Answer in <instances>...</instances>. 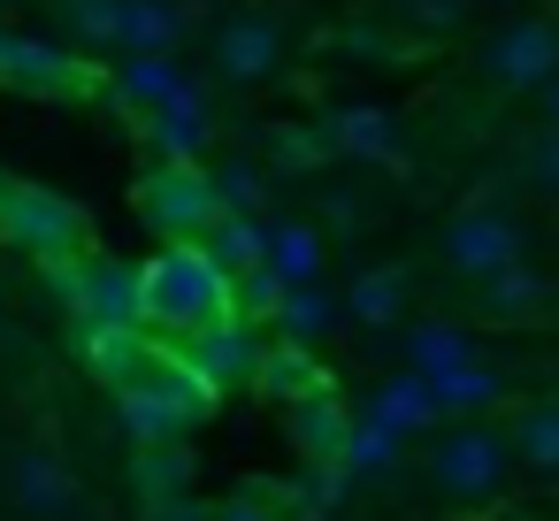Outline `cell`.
Returning a JSON list of instances; mask_svg holds the SVG:
<instances>
[{
    "label": "cell",
    "mask_w": 559,
    "mask_h": 521,
    "mask_svg": "<svg viewBox=\"0 0 559 521\" xmlns=\"http://www.w3.org/2000/svg\"><path fill=\"white\" fill-rule=\"evenodd\" d=\"M139 284H146L154 338H200V330L238 315V276L207 246H162L154 261H139Z\"/></svg>",
    "instance_id": "cell-1"
},
{
    "label": "cell",
    "mask_w": 559,
    "mask_h": 521,
    "mask_svg": "<svg viewBox=\"0 0 559 521\" xmlns=\"http://www.w3.org/2000/svg\"><path fill=\"white\" fill-rule=\"evenodd\" d=\"M513 437L490 429V422H452L437 445H429V490L444 506H490L513 475Z\"/></svg>",
    "instance_id": "cell-2"
},
{
    "label": "cell",
    "mask_w": 559,
    "mask_h": 521,
    "mask_svg": "<svg viewBox=\"0 0 559 521\" xmlns=\"http://www.w3.org/2000/svg\"><path fill=\"white\" fill-rule=\"evenodd\" d=\"M207 406H215V391L177 360V345H162V360H154L139 383H123V422H131L139 445H177V437H192V429L207 422Z\"/></svg>",
    "instance_id": "cell-3"
},
{
    "label": "cell",
    "mask_w": 559,
    "mask_h": 521,
    "mask_svg": "<svg viewBox=\"0 0 559 521\" xmlns=\"http://www.w3.org/2000/svg\"><path fill=\"white\" fill-rule=\"evenodd\" d=\"M223 215H230V208H223L215 169H200V162H162V169H154V185H146V223H154L169 246H207V230H215Z\"/></svg>",
    "instance_id": "cell-4"
},
{
    "label": "cell",
    "mask_w": 559,
    "mask_h": 521,
    "mask_svg": "<svg viewBox=\"0 0 559 521\" xmlns=\"http://www.w3.org/2000/svg\"><path fill=\"white\" fill-rule=\"evenodd\" d=\"M55 284H62V299L78 307L85 330L146 322V284H139V269H123V261H108V253H70V261H55Z\"/></svg>",
    "instance_id": "cell-5"
},
{
    "label": "cell",
    "mask_w": 559,
    "mask_h": 521,
    "mask_svg": "<svg viewBox=\"0 0 559 521\" xmlns=\"http://www.w3.org/2000/svg\"><path fill=\"white\" fill-rule=\"evenodd\" d=\"M162 345H177V360H185L215 399L261 383V360H269V338H261L253 315H230V322H215V330H200V338H162Z\"/></svg>",
    "instance_id": "cell-6"
},
{
    "label": "cell",
    "mask_w": 559,
    "mask_h": 521,
    "mask_svg": "<svg viewBox=\"0 0 559 521\" xmlns=\"http://www.w3.org/2000/svg\"><path fill=\"white\" fill-rule=\"evenodd\" d=\"M0 238L39 253V261H70L85 246V215L47 185H9V200H0Z\"/></svg>",
    "instance_id": "cell-7"
},
{
    "label": "cell",
    "mask_w": 559,
    "mask_h": 521,
    "mask_svg": "<svg viewBox=\"0 0 559 521\" xmlns=\"http://www.w3.org/2000/svg\"><path fill=\"white\" fill-rule=\"evenodd\" d=\"M444 261L483 284V276H498V269L521 261V223H513L506 208H460V215L444 223Z\"/></svg>",
    "instance_id": "cell-8"
},
{
    "label": "cell",
    "mask_w": 559,
    "mask_h": 521,
    "mask_svg": "<svg viewBox=\"0 0 559 521\" xmlns=\"http://www.w3.org/2000/svg\"><path fill=\"white\" fill-rule=\"evenodd\" d=\"M483 78H490V85H513V93L559 85V24H544V16L506 24V32L483 47Z\"/></svg>",
    "instance_id": "cell-9"
},
{
    "label": "cell",
    "mask_w": 559,
    "mask_h": 521,
    "mask_svg": "<svg viewBox=\"0 0 559 521\" xmlns=\"http://www.w3.org/2000/svg\"><path fill=\"white\" fill-rule=\"evenodd\" d=\"M0 490H9V506H16L24 521H70V513L85 506L70 460H55V452H16L9 475H0Z\"/></svg>",
    "instance_id": "cell-10"
},
{
    "label": "cell",
    "mask_w": 559,
    "mask_h": 521,
    "mask_svg": "<svg viewBox=\"0 0 559 521\" xmlns=\"http://www.w3.org/2000/svg\"><path fill=\"white\" fill-rule=\"evenodd\" d=\"M353 437H360V422H353V406L337 391H314V399L292 406V445L314 467H353Z\"/></svg>",
    "instance_id": "cell-11"
},
{
    "label": "cell",
    "mask_w": 559,
    "mask_h": 521,
    "mask_svg": "<svg viewBox=\"0 0 559 521\" xmlns=\"http://www.w3.org/2000/svg\"><path fill=\"white\" fill-rule=\"evenodd\" d=\"M276 55H284V32H276L269 16H230V24L215 32V70H223L230 85H261V78L276 70Z\"/></svg>",
    "instance_id": "cell-12"
},
{
    "label": "cell",
    "mask_w": 559,
    "mask_h": 521,
    "mask_svg": "<svg viewBox=\"0 0 559 521\" xmlns=\"http://www.w3.org/2000/svg\"><path fill=\"white\" fill-rule=\"evenodd\" d=\"M116 93H123V100H139L146 116H169V108H200L192 78L177 70V55H123V70H116Z\"/></svg>",
    "instance_id": "cell-13"
},
{
    "label": "cell",
    "mask_w": 559,
    "mask_h": 521,
    "mask_svg": "<svg viewBox=\"0 0 559 521\" xmlns=\"http://www.w3.org/2000/svg\"><path fill=\"white\" fill-rule=\"evenodd\" d=\"M85 360H93V376L100 383H139L154 360H162V338L146 330V322H116V330H85Z\"/></svg>",
    "instance_id": "cell-14"
},
{
    "label": "cell",
    "mask_w": 559,
    "mask_h": 521,
    "mask_svg": "<svg viewBox=\"0 0 559 521\" xmlns=\"http://www.w3.org/2000/svg\"><path fill=\"white\" fill-rule=\"evenodd\" d=\"M506 437H513V460H521L536 483H559V399H528V406L506 422Z\"/></svg>",
    "instance_id": "cell-15"
},
{
    "label": "cell",
    "mask_w": 559,
    "mask_h": 521,
    "mask_svg": "<svg viewBox=\"0 0 559 521\" xmlns=\"http://www.w3.org/2000/svg\"><path fill=\"white\" fill-rule=\"evenodd\" d=\"M253 391H269V399L292 414L299 399L330 391V376L314 368V345H292V338H276V345H269V360H261V383H253Z\"/></svg>",
    "instance_id": "cell-16"
},
{
    "label": "cell",
    "mask_w": 559,
    "mask_h": 521,
    "mask_svg": "<svg viewBox=\"0 0 559 521\" xmlns=\"http://www.w3.org/2000/svg\"><path fill=\"white\" fill-rule=\"evenodd\" d=\"M177 39H185V9H177V0H123L116 55H177Z\"/></svg>",
    "instance_id": "cell-17"
},
{
    "label": "cell",
    "mask_w": 559,
    "mask_h": 521,
    "mask_svg": "<svg viewBox=\"0 0 559 521\" xmlns=\"http://www.w3.org/2000/svg\"><path fill=\"white\" fill-rule=\"evenodd\" d=\"M0 78H16L24 93H85V70L47 39H9V70Z\"/></svg>",
    "instance_id": "cell-18"
},
{
    "label": "cell",
    "mask_w": 559,
    "mask_h": 521,
    "mask_svg": "<svg viewBox=\"0 0 559 521\" xmlns=\"http://www.w3.org/2000/svg\"><path fill=\"white\" fill-rule=\"evenodd\" d=\"M544 299H551V284H544L528 261L483 276V315H490V322H528V315H544Z\"/></svg>",
    "instance_id": "cell-19"
},
{
    "label": "cell",
    "mask_w": 559,
    "mask_h": 521,
    "mask_svg": "<svg viewBox=\"0 0 559 521\" xmlns=\"http://www.w3.org/2000/svg\"><path fill=\"white\" fill-rule=\"evenodd\" d=\"M330 146L353 154V162H399V131H391L383 108H345V116H330Z\"/></svg>",
    "instance_id": "cell-20"
},
{
    "label": "cell",
    "mask_w": 559,
    "mask_h": 521,
    "mask_svg": "<svg viewBox=\"0 0 559 521\" xmlns=\"http://www.w3.org/2000/svg\"><path fill=\"white\" fill-rule=\"evenodd\" d=\"M345 315H353L360 330H391V322L406 315V276H399V269H360L353 292H345Z\"/></svg>",
    "instance_id": "cell-21"
},
{
    "label": "cell",
    "mask_w": 559,
    "mask_h": 521,
    "mask_svg": "<svg viewBox=\"0 0 559 521\" xmlns=\"http://www.w3.org/2000/svg\"><path fill=\"white\" fill-rule=\"evenodd\" d=\"M207 253H215V261H223L230 276H246V269H261V261H269V223H261V215H238V208H230V215H223V223L207 230Z\"/></svg>",
    "instance_id": "cell-22"
},
{
    "label": "cell",
    "mask_w": 559,
    "mask_h": 521,
    "mask_svg": "<svg viewBox=\"0 0 559 521\" xmlns=\"http://www.w3.org/2000/svg\"><path fill=\"white\" fill-rule=\"evenodd\" d=\"M269 269L284 284H314L322 276V230L314 223H269Z\"/></svg>",
    "instance_id": "cell-23"
},
{
    "label": "cell",
    "mask_w": 559,
    "mask_h": 521,
    "mask_svg": "<svg viewBox=\"0 0 559 521\" xmlns=\"http://www.w3.org/2000/svg\"><path fill=\"white\" fill-rule=\"evenodd\" d=\"M330 322H337V307H330L314 284H292V292H284V307H276V338H292V345H314Z\"/></svg>",
    "instance_id": "cell-24"
},
{
    "label": "cell",
    "mask_w": 559,
    "mask_h": 521,
    "mask_svg": "<svg viewBox=\"0 0 559 521\" xmlns=\"http://www.w3.org/2000/svg\"><path fill=\"white\" fill-rule=\"evenodd\" d=\"M406 353H414V376H429V383L475 360V353H467V338H460V330H444V322H421V330L406 338Z\"/></svg>",
    "instance_id": "cell-25"
},
{
    "label": "cell",
    "mask_w": 559,
    "mask_h": 521,
    "mask_svg": "<svg viewBox=\"0 0 559 521\" xmlns=\"http://www.w3.org/2000/svg\"><path fill=\"white\" fill-rule=\"evenodd\" d=\"M146 131H154V146H162V162H200V154H207V116H200V108L146 116Z\"/></svg>",
    "instance_id": "cell-26"
},
{
    "label": "cell",
    "mask_w": 559,
    "mask_h": 521,
    "mask_svg": "<svg viewBox=\"0 0 559 521\" xmlns=\"http://www.w3.org/2000/svg\"><path fill=\"white\" fill-rule=\"evenodd\" d=\"M429 391H437V406H490V399H498V376H490L483 360H467V368L437 376Z\"/></svg>",
    "instance_id": "cell-27"
},
{
    "label": "cell",
    "mask_w": 559,
    "mask_h": 521,
    "mask_svg": "<svg viewBox=\"0 0 559 521\" xmlns=\"http://www.w3.org/2000/svg\"><path fill=\"white\" fill-rule=\"evenodd\" d=\"M70 32L93 39V47H116V24H123V0H70Z\"/></svg>",
    "instance_id": "cell-28"
},
{
    "label": "cell",
    "mask_w": 559,
    "mask_h": 521,
    "mask_svg": "<svg viewBox=\"0 0 559 521\" xmlns=\"http://www.w3.org/2000/svg\"><path fill=\"white\" fill-rule=\"evenodd\" d=\"M215 185H223V208H238V215L261 208V169H253V162H223Z\"/></svg>",
    "instance_id": "cell-29"
},
{
    "label": "cell",
    "mask_w": 559,
    "mask_h": 521,
    "mask_svg": "<svg viewBox=\"0 0 559 521\" xmlns=\"http://www.w3.org/2000/svg\"><path fill=\"white\" fill-rule=\"evenodd\" d=\"M460 16H467V0H406L414 32H460Z\"/></svg>",
    "instance_id": "cell-30"
},
{
    "label": "cell",
    "mask_w": 559,
    "mask_h": 521,
    "mask_svg": "<svg viewBox=\"0 0 559 521\" xmlns=\"http://www.w3.org/2000/svg\"><path fill=\"white\" fill-rule=\"evenodd\" d=\"M528 169H536V185H544V192H559V131H551L536 154H528Z\"/></svg>",
    "instance_id": "cell-31"
},
{
    "label": "cell",
    "mask_w": 559,
    "mask_h": 521,
    "mask_svg": "<svg viewBox=\"0 0 559 521\" xmlns=\"http://www.w3.org/2000/svg\"><path fill=\"white\" fill-rule=\"evenodd\" d=\"M215 521H276V513H269V506H223Z\"/></svg>",
    "instance_id": "cell-32"
},
{
    "label": "cell",
    "mask_w": 559,
    "mask_h": 521,
    "mask_svg": "<svg viewBox=\"0 0 559 521\" xmlns=\"http://www.w3.org/2000/svg\"><path fill=\"white\" fill-rule=\"evenodd\" d=\"M551 131H559V85H551Z\"/></svg>",
    "instance_id": "cell-33"
},
{
    "label": "cell",
    "mask_w": 559,
    "mask_h": 521,
    "mask_svg": "<svg viewBox=\"0 0 559 521\" xmlns=\"http://www.w3.org/2000/svg\"><path fill=\"white\" fill-rule=\"evenodd\" d=\"M0 70H9V39H0Z\"/></svg>",
    "instance_id": "cell-34"
},
{
    "label": "cell",
    "mask_w": 559,
    "mask_h": 521,
    "mask_svg": "<svg viewBox=\"0 0 559 521\" xmlns=\"http://www.w3.org/2000/svg\"><path fill=\"white\" fill-rule=\"evenodd\" d=\"M0 200H9V177H0Z\"/></svg>",
    "instance_id": "cell-35"
}]
</instances>
